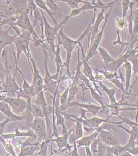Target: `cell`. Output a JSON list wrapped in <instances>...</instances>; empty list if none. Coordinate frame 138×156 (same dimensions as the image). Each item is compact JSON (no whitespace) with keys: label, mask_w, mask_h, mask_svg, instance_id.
Here are the masks:
<instances>
[{"label":"cell","mask_w":138,"mask_h":156,"mask_svg":"<svg viewBox=\"0 0 138 156\" xmlns=\"http://www.w3.org/2000/svg\"><path fill=\"white\" fill-rule=\"evenodd\" d=\"M94 69L95 70L98 71L100 73H102V76H103L104 77H105V79H106L107 80H108L109 81L110 80L113 79L114 78H117V77H119L120 78V76H119V75H117V73L116 71H114V73H111V71H102L99 70H98V69Z\"/></svg>","instance_id":"34"},{"label":"cell","mask_w":138,"mask_h":156,"mask_svg":"<svg viewBox=\"0 0 138 156\" xmlns=\"http://www.w3.org/2000/svg\"><path fill=\"white\" fill-rule=\"evenodd\" d=\"M100 85L101 86V87L102 88L103 90L106 93L107 95L108 96L110 100V104H114V103H117L116 99L115 98V90L114 89H109L106 87V86L103 85L101 83V82H100Z\"/></svg>","instance_id":"28"},{"label":"cell","mask_w":138,"mask_h":156,"mask_svg":"<svg viewBox=\"0 0 138 156\" xmlns=\"http://www.w3.org/2000/svg\"><path fill=\"white\" fill-rule=\"evenodd\" d=\"M50 142V138L46 140H43L41 142L40 146V149L38 153V155L40 156H47V152L48 149V144Z\"/></svg>","instance_id":"32"},{"label":"cell","mask_w":138,"mask_h":156,"mask_svg":"<svg viewBox=\"0 0 138 156\" xmlns=\"http://www.w3.org/2000/svg\"><path fill=\"white\" fill-rule=\"evenodd\" d=\"M136 141L138 142V137H137V139H136Z\"/></svg>","instance_id":"50"},{"label":"cell","mask_w":138,"mask_h":156,"mask_svg":"<svg viewBox=\"0 0 138 156\" xmlns=\"http://www.w3.org/2000/svg\"><path fill=\"white\" fill-rule=\"evenodd\" d=\"M111 123H108L105 126H99L96 131L98 132V137L103 143L110 147H115L119 145L116 140L113 133H112V126Z\"/></svg>","instance_id":"8"},{"label":"cell","mask_w":138,"mask_h":156,"mask_svg":"<svg viewBox=\"0 0 138 156\" xmlns=\"http://www.w3.org/2000/svg\"><path fill=\"white\" fill-rule=\"evenodd\" d=\"M129 62L132 64L133 70H134L135 73H136L138 76V57H136V55L133 56L128 60Z\"/></svg>","instance_id":"37"},{"label":"cell","mask_w":138,"mask_h":156,"mask_svg":"<svg viewBox=\"0 0 138 156\" xmlns=\"http://www.w3.org/2000/svg\"><path fill=\"white\" fill-rule=\"evenodd\" d=\"M32 34L27 30H21V34L15 37L13 43L16 46V59L15 60V70L18 68V62L21 53L23 52L27 57L28 62H30V57L31 56L29 51V43Z\"/></svg>","instance_id":"3"},{"label":"cell","mask_w":138,"mask_h":156,"mask_svg":"<svg viewBox=\"0 0 138 156\" xmlns=\"http://www.w3.org/2000/svg\"><path fill=\"white\" fill-rule=\"evenodd\" d=\"M1 16H2V12H0V16L1 17Z\"/></svg>","instance_id":"48"},{"label":"cell","mask_w":138,"mask_h":156,"mask_svg":"<svg viewBox=\"0 0 138 156\" xmlns=\"http://www.w3.org/2000/svg\"><path fill=\"white\" fill-rule=\"evenodd\" d=\"M19 147L22 146L26 145H36L40 146L41 143L37 140V138H34L33 137H28V138L23 142L20 141L18 142Z\"/></svg>","instance_id":"33"},{"label":"cell","mask_w":138,"mask_h":156,"mask_svg":"<svg viewBox=\"0 0 138 156\" xmlns=\"http://www.w3.org/2000/svg\"><path fill=\"white\" fill-rule=\"evenodd\" d=\"M85 1H89L88 0H84ZM91 1V2H92L94 0H90Z\"/></svg>","instance_id":"47"},{"label":"cell","mask_w":138,"mask_h":156,"mask_svg":"<svg viewBox=\"0 0 138 156\" xmlns=\"http://www.w3.org/2000/svg\"><path fill=\"white\" fill-rule=\"evenodd\" d=\"M128 26V21L125 18H115V27L119 31H124L127 28Z\"/></svg>","instance_id":"29"},{"label":"cell","mask_w":138,"mask_h":156,"mask_svg":"<svg viewBox=\"0 0 138 156\" xmlns=\"http://www.w3.org/2000/svg\"><path fill=\"white\" fill-rule=\"evenodd\" d=\"M131 3L130 0H122V18H125L126 17V14L127 11H128L130 5Z\"/></svg>","instance_id":"36"},{"label":"cell","mask_w":138,"mask_h":156,"mask_svg":"<svg viewBox=\"0 0 138 156\" xmlns=\"http://www.w3.org/2000/svg\"><path fill=\"white\" fill-rule=\"evenodd\" d=\"M138 0H136V1H135V2H135V3H136V2H138Z\"/></svg>","instance_id":"49"},{"label":"cell","mask_w":138,"mask_h":156,"mask_svg":"<svg viewBox=\"0 0 138 156\" xmlns=\"http://www.w3.org/2000/svg\"><path fill=\"white\" fill-rule=\"evenodd\" d=\"M30 59L31 62H29L28 64L30 66L32 75H33V80H32L31 85H33L34 87L36 88L37 92L39 93L41 90H43V87L44 84L43 78L40 74L39 71L37 69L36 62H34L33 59L32 58L31 56L30 57Z\"/></svg>","instance_id":"10"},{"label":"cell","mask_w":138,"mask_h":156,"mask_svg":"<svg viewBox=\"0 0 138 156\" xmlns=\"http://www.w3.org/2000/svg\"><path fill=\"white\" fill-rule=\"evenodd\" d=\"M1 137L10 140H14L15 138L18 137H33L34 138H37L35 133L31 129H28L27 131L21 132L19 131L18 128H16L14 133L9 134L4 133Z\"/></svg>","instance_id":"18"},{"label":"cell","mask_w":138,"mask_h":156,"mask_svg":"<svg viewBox=\"0 0 138 156\" xmlns=\"http://www.w3.org/2000/svg\"><path fill=\"white\" fill-rule=\"evenodd\" d=\"M7 73V69L6 68H4L1 59H0V80L3 82L4 80H5L6 75Z\"/></svg>","instance_id":"40"},{"label":"cell","mask_w":138,"mask_h":156,"mask_svg":"<svg viewBox=\"0 0 138 156\" xmlns=\"http://www.w3.org/2000/svg\"><path fill=\"white\" fill-rule=\"evenodd\" d=\"M81 64L83 65V73H84V75L85 76L87 79H89V80L90 81L93 82L95 87H96V89L97 91L99 92V93L100 95H101V93L100 92L99 90V87H98L97 85H96V79L94 75H93V73H92V68L90 66V64L89 61L86 60V59L85 58V57L84 58H82V61L81 62Z\"/></svg>","instance_id":"17"},{"label":"cell","mask_w":138,"mask_h":156,"mask_svg":"<svg viewBox=\"0 0 138 156\" xmlns=\"http://www.w3.org/2000/svg\"><path fill=\"white\" fill-rule=\"evenodd\" d=\"M98 136V132L95 131L94 133H91L90 135L86 136L81 137V138L76 140V144L77 148L80 147H89L94 140H95Z\"/></svg>","instance_id":"20"},{"label":"cell","mask_w":138,"mask_h":156,"mask_svg":"<svg viewBox=\"0 0 138 156\" xmlns=\"http://www.w3.org/2000/svg\"><path fill=\"white\" fill-rule=\"evenodd\" d=\"M5 25V23H4V22L3 21V23H1V24H0V29L2 28V27L3 26Z\"/></svg>","instance_id":"45"},{"label":"cell","mask_w":138,"mask_h":156,"mask_svg":"<svg viewBox=\"0 0 138 156\" xmlns=\"http://www.w3.org/2000/svg\"><path fill=\"white\" fill-rule=\"evenodd\" d=\"M40 12L44 20V37H45L44 39V41L47 43V44L50 47V55L51 56V59L53 60V56H54V53L56 49V46L55 45V40L56 39H57L59 31L62 27L64 26V25H66V23H67V21L69 20V18L68 16H66L61 23L56 25L55 27H52L46 20L44 15L43 14L42 11H41V9H40Z\"/></svg>","instance_id":"2"},{"label":"cell","mask_w":138,"mask_h":156,"mask_svg":"<svg viewBox=\"0 0 138 156\" xmlns=\"http://www.w3.org/2000/svg\"><path fill=\"white\" fill-rule=\"evenodd\" d=\"M99 138L98 136L95 140H94L91 144L90 145V150L91 151L92 156H97L98 155V146L99 143Z\"/></svg>","instance_id":"39"},{"label":"cell","mask_w":138,"mask_h":156,"mask_svg":"<svg viewBox=\"0 0 138 156\" xmlns=\"http://www.w3.org/2000/svg\"><path fill=\"white\" fill-rule=\"evenodd\" d=\"M113 5L111 6L110 11L108 13H107L105 15V23L103 24V26L101 30L96 34L95 37H94L92 42L90 43L89 46L88 47V53H87V55L85 56V58L86 59V60H88V61H89L91 57L94 56L97 54L98 48H99L101 40H102V39L103 32H104V30H105V27L106 23H107L108 20L109 16H110V14H111V12Z\"/></svg>","instance_id":"7"},{"label":"cell","mask_w":138,"mask_h":156,"mask_svg":"<svg viewBox=\"0 0 138 156\" xmlns=\"http://www.w3.org/2000/svg\"><path fill=\"white\" fill-rule=\"evenodd\" d=\"M115 126L119 127L124 130L129 135V140L127 144L124 146L126 151L131 149L136 146V139L138 136V128L136 126H132L131 129H128L122 126V124L115 125Z\"/></svg>","instance_id":"14"},{"label":"cell","mask_w":138,"mask_h":156,"mask_svg":"<svg viewBox=\"0 0 138 156\" xmlns=\"http://www.w3.org/2000/svg\"><path fill=\"white\" fill-rule=\"evenodd\" d=\"M12 29L11 26H9L6 30L0 29V59L2 58L3 51L5 48H6L7 46L9 45L11 48H12V44L13 43V40L16 36H11L9 35V31Z\"/></svg>","instance_id":"11"},{"label":"cell","mask_w":138,"mask_h":156,"mask_svg":"<svg viewBox=\"0 0 138 156\" xmlns=\"http://www.w3.org/2000/svg\"><path fill=\"white\" fill-rule=\"evenodd\" d=\"M60 45L58 43H57L56 49L54 53V58L53 60V61L55 62L56 66V73L55 75H53V76L55 80H57L59 82V78L61 76V69L64 67V62H63L62 59L60 56Z\"/></svg>","instance_id":"15"},{"label":"cell","mask_w":138,"mask_h":156,"mask_svg":"<svg viewBox=\"0 0 138 156\" xmlns=\"http://www.w3.org/2000/svg\"><path fill=\"white\" fill-rule=\"evenodd\" d=\"M94 20H91L89 23L85 31L82 34L81 37L76 40H74L68 37L64 32V27H62L59 31L58 36H57V43L61 45H62L64 48L66 50L67 53V56L65 62H64V67L66 68V73L65 75L68 77L70 79H72V75L70 71V64L71 62V56L73 50L80 48L82 53V57L85 56L84 53L83 48L82 46V41L84 37L88 34L90 31V28L94 23Z\"/></svg>","instance_id":"1"},{"label":"cell","mask_w":138,"mask_h":156,"mask_svg":"<svg viewBox=\"0 0 138 156\" xmlns=\"http://www.w3.org/2000/svg\"><path fill=\"white\" fill-rule=\"evenodd\" d=\"M88 87V88L90 90V93L91 94V96L92 98H94L95 101H97L98 103L100 104L101 105L102 108H105L107 107V105H106L105 103V101H103V99H102V96L100 94H99L98 93L96 90H95L93 88H92L91 85L90 84L89 82H88L86 84Z\"/></svg>","instance_id":"25"},{"label":"cell","mask_w":138,"mask_h":156,"mask_svg":"<svg viewBox=\"0 0 138 156\" xmlns=\"http://www.w3.org/2000/svg\"><path fill=\"white\" fill-rule=\"evenodd\" d=\"M0 143L3 145L6 151L9 155L12 156H16L14 148L10 140L5 139L1 136L0 137Z\"/></svg>","instance_id":"23"},{"label":"cell","mask_w":138,"mask_h":156,"mask_svg":"<svg viewBox=\"0 0 138 156\" xmlns=\"http://www.w3.org/2000/svg\"><path fill=\"white\" fill-rule=\"evenodd\" d=\"M29 126L35 133L37 140L40 143L42 140L50 138L47 131L46 122L44 118L34 117Z\"/></svg>","instance_id":"6"},{"label":"cell","mask_w":138,"mask_h":156,"mask_svg":"<svg viewBox=\"0 0 138 156\" xmlns=\"http://www.w3.org/2000/svg\"><path fill=\"white\" fill-rule=\"evenodd\" d=\"M73 106H78V107L83 108L87 112H89L94 115H96L99 114L102 109V107L98 106L92 104H85V103H80L77 101L72 103H69L66 105V109L69 107Z\"/></svg>","instance_id":"16"},{"label":"cell","mask_w":138,"mask_h":156,"mask_svg":"<svg viewBox=\"0 0 138 156\" xmlns=\"http://www.w3.org/2000/svg\"><path fill=\"white\" fill-rule=\"evenodd\" d=\"M12 25H15L17 27H19L21 29V30H27L31 32L32 34V35L33 36V41L34 42V45L36 47L40 46L42 44V43L44 42V41L43 40L41 37H40L37 36V34L35 32V31L34 30V27H33V25L31 23L28 15L17 16L16 21Z\"/></svg>","instance_id":"5"},{"label":"cell","mask_w":138,"mask_h":156,"mask_svg":"<svg viewBox=\"0 0 138 156\" xmlns=\"http://www.w3.org/2000/svg\"><path fill=\"white\" fill-rule=\"evenodd\" d=\"M12 121L9 118H7L5 120L0 122V137L2 136V135L4 133V129L5 127L6 124L8 123L12 122Z\"/></svg>","instance_id":"41"},{"label":"cell","mask_w":138,"mask_h":156,"mask_svg":"<svg viewBox=\"0 0 138 156\" xmlns=\"http://www.w3.org/2000/svg\"><path fill=\"white\" fill-rule=\"evenodd\" d=\"M117 117H119V118L122 120V123H125L131 127H132V126H136V127L138 128V121H133L130 120V119H128L127 117H121L119 115H117Z\"/></svg>","instance_id":"38"},{"label":"cell","mask_w":138,"mask_h":156,"mask_svg":"<svg viewBox=\"0 0 138 156\" xmlns=\"http://www.w3.org/2000/svg\"><path fill=\"white\" fill-rule=\"evenodd\" d=\"M43 48V51L44 56L45 76L43 78V90L44 92L47 91L53 96L55 93L58 90L59 85L60 82L53 79V75L50 73L48 67V58L50 56L48 51L45 48Z\"/></svg>","instance_id":"4"},{"label":"cell","mask_w":138,"mask_h":156,"mask_svg":"<svg viewBox=\"0 0 138 156\" xmlns=\"http://www.w3.org/2000/svg\"><path fill=\"white\" fill-rule=\"evenodd\" d=\"M137 142V141H136ZM138 143V142H137ZM128 151H129L133 156H138V145L136 146L135 147H133L131 149L128 150Z\"/></svg>","instance_id":"42"},{"label":"cell","mask_w":138,"mask_h":156,"mask_svg":"<svg viewBox=\"0 0 138 156\" xmlns=\"http://www.w3.org/2000/svg\"><path fill=\"white\" fill-rule=\"evenodd\" d=\"M122 66L124 67L125 73H126V83H125V95H130V93H129V90H131L130 87V82H131V76H132V71H133V67L131 62L126 60L124 62Z\"/></svg>","instance_id":"19"},{"label":"cell","mask_w":138,"mask_h":156,"mask_svg":"<svg viewBox=\"0 0 138 156\" xmlns=\"http://www.w3.org/2000/svg\"><path fill=\"white\" fill-rule=\"evenodd\" d=\"M40 146H22L20 147L19 154L18 156H33L36 151H39Z\"/></svg>","instance_id":"22"},{"label":"cell","mask_w":138,"mask_h":156,"mask_svg":"<svg viewBox=\"0 0 138 156\" xmlns=\"http://www.w3.org/2000/svg\"><path fill=\"white\" fill-rule=\"evenodd\" d=\"M69 85L66 88L59 98L60 108L61 112L66 110V107L67 104L68 96H69Z\"/></svg>","instance_id":"27"},{"label":"cell","mask_w":138,"mask_h":156,"mask_svg":"<svg viewBox=\"0 0 138 156\" xmlns=\"http://www.w3.org/2000/svg\"><path fill=\"white\" fill-rule=\"evenodd\" d=\"M138 109V108H137V109Z\"/></svg>","instance_id":"51"},{"label":"cell","mask_w":138,"mask_h":156,"mask_svg":"<svg viewBox=\"0 0 138 156\" xmlns=\"http://www.w3.org/2000/svg\"><path fill=\"white\" fill-rule=\"evenodd\" d=\"M3 18H2V17L0 16V24L3 23Z\"/></svg>","instance_id":"46"},{"label":"cell","mask_w":138,"mask_h":156,"mask_svg":"<svg viewBox=\"0 0 138 156\" xmlns=\"http://www.w3.org/2000/svg\"><path fill=\"white\" fill-rule=\"evenodd\" d=\"M114 4L112 2H110L108 3H106L105 6L101 8V11L98 14L97 18L96 20L94 21V23H92L91 28H90V31L89 32L88 36V46H89L90 43L92 42L94 37H95L96 34L98 33L99 31V28L100 25L101 24L102 21L105 20V16L104 15L105 12L107 9H108L111 6L113 5Z\"/></svg>","instance_id":"9"},{"label":"cell","mask_w":138,"mask_h":156,"mask_svg":"<svg viewBox=\"0 0 138 156\" xmlns=\"http://www.w3.org/2000/svg\"><path fill=\"white\" fill-rule=\"evenodd\" d=\"M78 79L74 77H72V81L69 84V96L67 104L76 101V97L78 90Z\"/></svg>","instance_id":"21"},{"label":"cell","mask_w":138,"mask_h":156,"mask_svg":"<svg viewBox=\"0 0 138 156\" xmlns=\"http://www.w3.org/2000/svg\"><path fill=\"white\" fill-rule=\"evenodd\" d=\"M59 98L60 96H59L58 94H57L55 101L54 112H55L56 126L57 127L58 126H61L62 128V133H66L69 131V130L67 129L64 124L65 119H64V115L62 114V112L60 110Z\"/></svg>","instance_id":"13"},{"label":"cell","mask_w":138,"mask_h":156,"mask_svg":"<svg viewBox=\"0 0 138 156\" xmlns=\"http://www.w3.org/2000/svg\"><path fill=\"white\" fill-rule=\"evenodd\" d=\"M85 149H86L87 156H92L91 151L90 148H89V147H85Z\"/></svg>","instance_id":"43"},{"label":"cell","mask_w":138,"mask_h":156,"mask_svg":"<svg viewBox=\"0 0 138 156\" xmlns=\"http://www.w3.org/2000/svg\"><path fill=\"white\" fill-rule=\"evenodd\" d=\"M98 51H99V55L105 65H109L115 60V59L109 54L107 51L101 46H99L98 48Z\"/></svg>","instance_id":"26"},{"label":"cell","mask_w":138,"mask_h":156,"mask_svg":"<svg viewBox=\"0 0 138 156\" xmlns=\"http://www.w3.org/2000/svg\"><path fill=\"white\" fill-rule=\"evenodd\" d=\"M34 1L35 2L36 5L37 6V7H39L40 9H43L47 13V14L49 15L52 20L53 21L55 26L58 25L55 17L53 16V13L51 12V11H50V9H48V8L47 7L46 3L44 0H34Z\"/></svg>","instance_id":"24"},{"label":"cell","mask_w":138,"mask_h":156,"mask_svg":"<svg viewBox=\"0 0 138 156\" xmlns=\"http://www.w3.org/2000/svg\"><path fill=\"white\" fill-rule=\"evenodd\" d=\"M55 2H62L67 4L69 6L71 7L72 9H78L80 6L78 4L80 3H85L87 1H85L84 0H54Z\"/></svg>","instance_id":"30"},{"label":"cell","mask_w":138,"mask_h":156,"mask_svg":"<svg viewBox=\"0 0 138 156\" xmlns=\"http://www.w3.org/2000/svg\"><path fill=\"white\" fill-rule=\"evenodd\" d=\"M133 34L131 36H134L138 32V7L133 11Z\"/></svg>","instance_id":"35"},{"label":"cell","mask_w":138,"mask_h":156,"mask_svg":"<svg viewBox=\"0 0 138 156\" xmlns=\"http://www.w3.org/2000/svg\"><path fill=\"white\" fill-rule=\"evenodd\" d=\"M2 82L0 80V92L3 90V87H2Z\"/></svg>","instance_id":"44"},{"label":"cell","mask_w":138,"mask_h":156,"mask_svg":"<svg viewBox=\"0 0 138 156\" xmlns=\"http://www.w3.org/2000/svg\"><path fill=\"white\" fill-rule=\"evenodd\" d=\"M31 112L33 117H40L44 118V112L40 107L36 105V104H31Z\"/></svg>","instance_id":"31"},{"label":"cell","mask_w":138,"mask_h":156,"mask_svg":"<svg viewBox=\"0 0 138 156\" xmlns=\"http://www.w3.org/2000/svg\"><path fill=\"white\" fill-rule=\"evenodd\" d=\"M8 104L4 101H0V112L3 114L7 118L11 119L12 121H18L27 120L28 121V118L27 115L24 114L22 115H17L12 112L9 108Z\"/></svg>","instance_id":"12"}]
</instances>
